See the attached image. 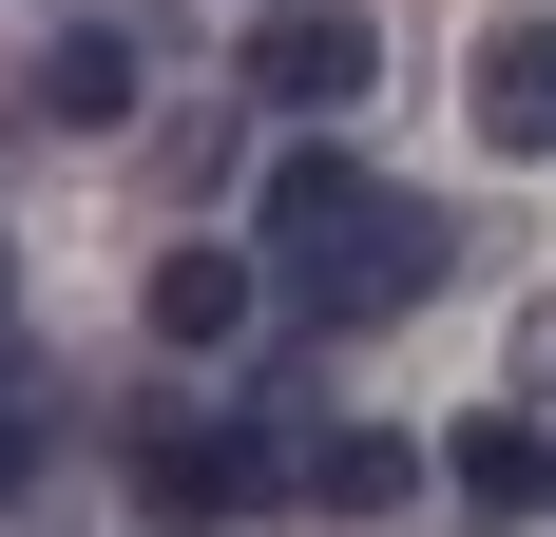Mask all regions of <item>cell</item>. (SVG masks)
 Here are the masks:
<instances>
[{
  "label": "cell",
  "mask_w": 556,
  "mask_h": 537,
  "mask_svg": "<svg viewBox=\"0 0 556 537\" xmlns=\"http://www.w3.org/2000/svg\"><path fill=\"white\" fill-rule=\"evenodd\" d=\"M250 308H269L250 250H154V346H250Z\"/></svg>",
  "instance_id": "obj_5"
},
{
  "label": "cell",
  "mask_w": 556,
  "mask_h": 537,
  "mask_svg": "<svg viewBox=\"0 0 556 537\" xmlns=\"http://www.w3.org/2000/svg\"><path fill=\"white\" fill-rule=\"evenodd\" d=\"M365 77H384L365 0H269V20H250V97H269V115H345Z\"/></svg>",
  "instance_id": "obj_2"
},
{
  "label": "cell",
  "mask_w": 556,
  "mask_h": 537,
  "mask_svg": "<svg viewBox=\"0 0 556 537\" xmlns=\"http://www.w3.org/2000/svg\"><path fill=\"white\" fill-rule=\"evenodd\" d=\"M288 288H307V326H403L422 288H442V212L365 192V212H345L327 250H288Z\"/></svg>",
  "instance_id": "obj_1"
},
{
  "label": "cell",
  "mask_w": 556,
  "mask_h": 537,
  "mask_svg": "<svg viewBox=\"0 0 556 537\" xmlns=\"http://www.w3.org/2000/svg\"><path fill=\"white\" fill-rule=\"evenodd\" d=\"M345 212H365V154H327V135H307V154H269V192H250V230H269V250H327Z\"/></svg>",
  "instance_id": "obj_7"
},
{
  "label": "cell",
  "mask_w": 556,
  "mask_h": 537,
  "mask_svg": "<svg viewBox=\"0 0 556 537\" xmlns=\"http://www.w3.org/2000/svg\"><path fill=\"white\" fill-rule=\"evenodd\" d=\"M39 441H58V403H39V384H0V499L39 480Z\"/></svg>",
  "instance_id": "obj_9"
},
{
  "label": "cell",
  "mask_w": 556,
  "mask_h": 537,
  "mask_svg": "<svg viewBox=\"0 0 556 537\" xmlns=\"http://www.w3.org/2000/svg\"><path fill=\"white\" fill-rule=\"evenodd\" d=\"M442 480L480 499V519H556V423H518V403H480V423L442 441Z\"/></svg>",
  "instance_id": "obj_4"
},
{
  "label": "cell",
  "mask_w": 556,
  "mask_h": 537,
  "mask_svg": "<svg viewBox=\"0 0 556 537\" xmlns=\"http://www.w3.org/2000/svg\"><path fill=\"white\" fill-rule=\"evenodd\" d=\"M403 480H422V461H403L384 423H345V441H307V499H345V519H384Z\"/></svg>",
  "instance_id": "obj_8"
},
{
  "label": "cell",
  "mask_w": 556,
  "mask_h": 537,
  "mask_svg": "<svg viewBox=\"0 0 556 537\" xmlns=\"http://www.w3.org/2000/svg\"><path fill=\"white\" fill-rule=\"evenodd\" d=\"M135 97H154V77H135V39H115V20H77V39L39 58V115H58V135H135Z\"/></svg>",
  "instance_id": "obj_6"
},
{
  "label": "cell",
  "mask_w": 556,
  "mask_h": 537,
  "mask_svg": "<svg viewBox=\"0 0 556 537\" xmlns=\"http://www.w3.org/2000/svg\"><path fill=\"white\" fill-rule=\"evenodd\" d=\"M0 308H20V250H0Z\"/></svg>",
  "instance_id": "obj_10"
},
{
  "label": "cell",
  "mask_w": 556,
  "mask_h": 537,
  "mask_svg": "<svg viewBox=\"0 0 556 537\" xmlns=\"http://www.w3.org/2000/svg\"><path fill=\"white\" fill-rule=\"evenodd\" d=\"M460 115H480V154H556V20H480Z\"/></svg>",
  "instance_id": "obj_3"
}]
</instances>
